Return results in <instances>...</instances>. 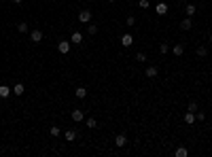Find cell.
Segmentation results:
<instances>
[{
	"instance_id": "obj_7",
	"label": "cell",
	"mask_w": 212,
	"mask_h": 157,
	"mask_svg": "<svg viewBox=\"0 0 212 157\" xmlns=\"http://www.w3.org/2000/svg\"><path fill=\"white\" fill-rule=\"evenodd\" d=\"M191 26H193V21H191V17H187V19H182L180 21V28L187 32V30H191Z\"/></svg>"
},
{
	"instance_id": "obj_27",
	"label": "cell",
	"mask_w": 212,
	"mask_h": 157,
	"mask_svg": "<svg viewBox=\"0 0 212 157\" xmlns=\"http://www.w3.org/2000/svg\"><path fill=\"white\" fill-rule=\"evenodd\" d=\"M51 136H59V127H55V125L51 127Z\"/></svg>"
},
{
	"instance_id": "obj_24",
	"label": "cell",
	"mask_w": 212,
	"mask_h": 157,
	"mask_svg": "<svg viewBox=\"0 0 212 157\" xmlns=\"http://www.w3.org/2000/svg\"><path fill=\"white\" fill-rule=\"evenodd\" d=\"M189 111H191V113L197 111V102H189Z\"/></svg>"
},
{
	"instance_id": "obj_5",
	"label": "cell",
	"mask_w": 212,
	"mask_h": 157,
	"mask_svg": "<svg viewBox=\"0 0 212 157\" xmlns=\"http://www.w3.org/2000/svg\"><path fill=\"white\" fill-rule=\"evenodd\" d=\"M121 42H123V47H130V45L134 42V36H132V34H123V36H121Z\"/></svg>"
},
{
	"instance_id": "obj_3",
	"label": "cell",
	"mask_w": 212,
	"mask_h": 157,
	"mask_svg": "<svg viewBox=\"0 0 212 157\" xmlns=\"http://www.w3.org/2000/svg\"><path fill=\"white\" fill-rule=\"evenodd\" d=\"M13 94V89L11 87H6V85H0V98H9Z\"/></svg>"
},
{
	"instance_id": "obj_10",
	"label": "cell",
	"mask_w": 212,
	"mask_h": 157,
	"mask_svg": "<svg viewBox=\"0 0 212 157\" xmlns=\"http://www.w3.org/2000/svg\"><path fill=\"white\" fill-rule=\"evenodd\" d=\"M144 74H146V77H149V78H155V77H157V68H155V66H149Z\"/></svg>"
},
{
	"instance_id": "obj_18",
	"label": "cell",
	"mask_w": 212,
	"mask_h": 157,
	"mask_svg": "<svg viewBox=\"0 0 212 157\" xmlns=\"http://www.w3.org/2000/svg\"><path fill=\"white\" fill-rule=\"evenodd\" d=\"M174 155H176V157H187V149H182V147H180V149H176V153H174Z\"/></svg>"
},
{
	"instance_id": "obj_14",
	"label": "cell",
	"mask_w": 212,
	"mask_h": 157,
	"mask_svg": "<svg viewBox=\"0 0 212 157\" xmlns=\"http://www.w3.org/2000/svg\"><path fill=\"white\" fill-rule=\"evenodd\" d=\"M182 53H185V47H182V45H174V55H178V58H180Z\"/></svg>"
},
{
	"instance_id": "obj_13",
	"label": "cell",
	"mask_w": 212,
	"mask_h": 157,
	"mask_svg": "<svg viewBox=\"0 0 212 157\" xmlns=\"http://www.w3.org/2000/svg\"><path fill=\"white\" fill-rule=\"evenodd\" d=\"M74 94H77V98H85V96H87V89H85V87H77Z\"/></svg>"
},
{
	"instance_id": "obj_6",
	"label": "cell",
	"mask_w": 212,
	"mask_h": 157,
	"mask_svg": "<svg viewBox=\"0 0 212 157\" xmlns=\"http://www.w3.org/2000/svg\"><path fill=\"white\" fill-rule=\"evenodd\" d=\"M30 38L34 40V42H40V40H42V32H40V30H32Z\"/></svg>"
},
{
	"instance_id": "obj_12",
	"label": "cell",
	"mask_w": 212,
	"mask_h": 157,
	"mask_svg": "<svg viewBox=\"0 0 212 157\" xmlns=\"http://www.w3.org/2000/svg\"><path fill=\"white\" fill-rule=\"evenodd\" d=\"M185 123H189V125H193V123H195V115H193L191 111L185 115Z\"/></svg>"
},
{
	"instance_id": "obj_26",
	"label": "cell",
	"mask_w": 212,
	"mask_h": 157,
	"mask_svg": "<svg viewBox=\"0 0 212 157\" xmlns=\"http://www.w3.org/2000/svg\"><path fill=\"white\" fill-rule=\"evenodd\" d=\"M127 26H136V17H134V15L127 17Z\"/></svg>"
},
{
	"instance_id": "obj_15",
	"label": "cell",
	"mask_w": 212,
	"mask_h": 157,
	"mask_svg": "<svg viewBox=\"0 0 212 157\" xmlns=\"http://www.w3.org/2000/svg\"><path fill=\"white\" fill-rule=\"evenodd\" d=\"M13 94H15V96H21V94H23V85H21V83H17V85L13 87Z\"/></svg>"
},
{
	"instance_id": "obj_16",
	"label": "cell",
	"mask_w": 212,
	"mask_h": 157,
	"mask_svg": "<svg viewBox=\"0 0 212 157\" xmlns=\"http://www.w3.org/2000/svg\"><path fill=\"white\" fill-rule=\"evenodd\" d=\"M185 11H187V17H193V15H195V6H193V4H187Z\"/></svg>"
},
{
	"instance_id": "obj_8",
	"label": "cell",
	"mask_w": 212,
	"mask_h": 157,
	"mask_svg": "<svg viewBox=\"0 0 212 157\" xmlns=\"http://www.w3.org/2000/svg\"><path fill=\"white\" fill-rule=\"evenodd\" d=\"M115 144L117 147H125V144H127V138L123 136V134H119V136L115 138Z\"/></svg>"
},
{
	"instance_id": "obj_11",
	"label": "cell",
	"mask_w": 212,
	"mask_h": 157,
	"mask_svg": "<svg viewBox=\"0 0 212 157\" xmlns=\"http://www.w3.org/2000/svg\"><path fill=\"white\" fill-rule=\"evenodd\" d=\"M72 42H74V45H81V42H83V34H81V32H74V34H72Z\"/></svg>"
},
{
	"instance_id": "obj_4",
	"label": "cell",
	"mask_w": 212,
	"mask_h": 157,
	"mask_svg": "<svg viewBox=\"0 0 212 157\" xmlns=\"http://www.w3.org/2000/svg\"><path fill=\"white\" fill-rule=\"evenodd\" d=\"M58 49H59V53H68V51H70V42H68V40H62L58 45Z\"/></svg>"
},
{
	"instance_id": "obj_28",
	"label": "cell",
	"mask_w": 212,
	"mask_h": 157,
	"mask_svg": "<svg viewBox=\"0 0 212 157\" xmlns=\"http://www.w3.org/2000/svg\"><path fill=\"white\" fill-rule=\"evenodd\" d=\"M159 51H161V53H168V45H166V42H161V47H159Z\"/></svg>"
},
{
	"instance_id": "obj_22",
	"label": "cell",
	"mask_w": 212,
	"mask_h": 157,
	"mask_svg": "<svg viewBox=\"0 0 212 157\" xmlns=\"http://www.w3.org/2000/svg\"><path fill=\"white\" fill-rule=\"evenodd\" d=\"M87 28H89V34H96L98 32V26H94V23H87Z\"/></svg>"
},
{
	"instance_id": "obj_9",
	"label": "cell",
	"mask_w": 212,
	"mask_h": 157,
	"mask_svg": "<svg viewBox=\"0 0 212 157\" xmlns=\"http://www.w3.org/2000/svg\"><path fill=\"white\" fill-rule=\"evenodd\" d=\"M72 121H83V111H81V108H74V111H72Z\"/></svg>"
},
{
	"instance_id": "obj_30",
	"label": "cell",
	"mask_w": 212,
	"mask_h": 157,
	"mask_svg": "<svg viewBox=\"0 0 212 157\" xmlns=\"http://www.w3.org/2000/svg\"><path fill=\"white\" fill-rule=\"evenodd\" d=\"M15 2H23V0H15Z\"/></svg>"
},
{
	"instance_id": "obj_20",
	"label": "cell",
	"mask_w": 212,
	"mask_h": 157,
	"mask_svg": "<svg viewBox=\"0 0 212 157\" xmlns=\"http://www.w3.org/2000/svg\"><path fill=\"white\" fill-rule=\"evenodd\" d=\"M136 59H138L140 64H144V62H146V55H144V53H136Z\"/></svg>"
},
{
	"instance_id": "obj_29",
	"label": "cell",
	"mask_w": 212,
	"mask_h": 157,
	"mask_svg": "<svg viewBox=\"0 0 212 157\" xmlns=\"http://www.w3.org/2000/svg\"><path fill=\"white\" fill-rule=\"evenodd\" d=\"M208 38H210V42H212V34H210V36H208Z\"/></svg>"
},
{
	"instance_id": "obj_25",
	"label": "cell",
	"mask_w": 212,
	"mask_h": 157,
	"mask_svg": "<svg viewBox=\"0 0 212 157\" xmlns=\"http://www.w3.org/2000/svg\"><path fill=\"white\" fill-rule=\"evenodd\" d=\"M138 6H140V9H149V0H140Z\"/></svg>"
},
{
	"instance_id": "obj_1",
	"label": "cell",
	"mask_w": 212,
	"mask_h": 157,
	"mask_svg": "<svg viewBox=\"0 0 212 157\" xmlns=\"http://www.w3.org/2000/svg\"><path fill=\"white\" fill-rule=\"evenodd\" d=\"M78 21H81V23H89V21H91V11H87V9L81 11V13H78Z\"/></svg>"
},
{
	"instance_id": "obj_17",
	"label": "cell",
	"mask_w": 212,
	"mask_h": 157,
	"mask_svg": "<svg viewBox=\"0 0 212 157\" xmlns=\"http://www.w3.org/2000/svg\"><path fill=\"white\" fill-rule=\"evenodd\" d=\"M74 138H77V132H72V130H68V132H66V140H70V142H72Z\"/></svg>"
},
{
	"instance_id": "obj_31",
	"label": "cell",
	"mask_w": 212,
	"mask_h": 157,
	"mask_svg": "<svg viewBox=\"0 0 212 157\" xmlns=\"http://www.w3.org/2000/svg\"><path fill=\"white\" fill-rule=\"evenodd\" d=\"M108 2H115V0H108Z\"/></svg>"
},
{
	"instance_id": "obj_23",
	"label": "cell",
	"mask_w": 212,
	"mask_h": 157,
	"mask_svg": "<svg viewBox=\"0 0 212 157\" xmlns=\"http://www.w3.org/2000/svg\"><path fill=\"white\" fill-rule=\"evenodd\" d=\"M87 125H89V127H96V125H98V121H96L94 117H89V119H87Z\"/></svg>"
},
{
	"instance_id": "obj_21",
	"label": "cell",
	"mask_w": 212,
	"mask_h": 157,
	"mask_svg": "<svg viewBox=\"0 0 212 157\" xmlns=\"http://www.w3.org/2000/svg\"><path fill=\"white\" fill-rule=\"evenodd\" d=\"M206 53H208V49H206V47H199V49H197V55H199V58H204Z\"/></svg>"
},
{
	"instance_id": "obj_19",
	"label": "cell",
	"mask_w": 212,
	"mask_h": 157,
	"mask_svg": "<svg viewBox=\"0 0 212 157\" xmlns=\"http://www.w3.org/2000/svg\"><path fill=\"white\" fill-rule=\"evenodd\" d=\"M17 30H19L21 34H23V32H28V23H17Z\"/></svg>"
},
{
	"instance_id": "obj_2",
	"label": "cell",
	"mask_w": 212,
	"mask_h": 157,
	"mask_svg": "<svg viewBox=\"0 0 212 157\" xmlns=\"http://www.w3.org/2000/svg\"><path fill=\"white\" fill-rule=\"evenodd\" d=\"M155 9H157V15H166V13H168V4H166V2H157Z\"/></svg>"
}]
</instances>
